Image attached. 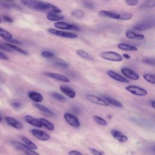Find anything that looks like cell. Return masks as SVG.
I'll return each instance as SVG.
<instances>
[{"instance_id": "53", "label": "cell", "mask_w": 155, "mask_h": 155, "mask_svg": "<svg viewBox=\"0 0 155 155\" xmlns=\"http://www.w3.org/2000/svg\"><path fill=\"white\" fill-rule=\"evenodd\" d=\"M6 1H9V0H6Z\"/></svg>"}, {"instance_id": "35", "label": "cell", "mask_w": 155, "mask_h": 155, "mask_svg": "<svg viewBox=\"0 0 155 155\" xmlns=\"http://www.w3.org/2000/svg\"><path fill=\"white\" fill-rule=\"evenodd\" d=\"M142 8H151L155 7V0H146L142 4Z\"/></svg>"}, {"instance_id": "1", "label": "cell", "mask_w": 155, "mask_h": 155, "mask_svg": "<svg viewBox=\"0 0 155 155\" xmlns=\"http://www.w3.org/2000/svg\"><path fill=\"white\" fill-rule=\"evenodd\" d=\"M20 1L27 7L36 11L55 13H60L61 12V10L56 6L41 0H20Z\"/></svg>"}, {"instance_id": "19", "label": "cell", "mask_w": 155, "mask_h": 155, "mask_svg": "<svg viewBox=\"0 0 155 155\" xmlns=\"http://www.w3.org/2000/svg\"><path fill=\"white\" fill-rule=\"evenodd\" d=\"M59 89L64 94H65L71 99H74L76 96V93L75 91L69 87H67L65 85H61L60 86Z\"/></svg>"}, {"instance_id": "40", "label": "cell", "mask_w": 155, "mask_h": 155, "mask_svg": "<svg viewBox=\"0 0 155 155\" xmlns=\"http://www.w3.org/2000/svg\"><path fill=\"white\" fill-rule=\"evenodd\" d=\"M125 3L130 6H135L139 2V0H125Z\"/></svg>"}, {"instance_id": "8", "label": "cell", "mask_w": 155, "mask_h": 155, "mask_svg": "<svg viewBox=\"0 0 155 155\" xmlns=\"http://www.w3.org/2000/svg\"><path fill=\"white\" fill-rule=\"evenodd\" d=\"M85 97L88 101L91 102V103H93V104H95L97 105H102V106H104V107H108L109 105L108 102L104 99L98 97L97 96H95L94 94H86Z\"/></svg>"}, {"instance_id": "5", "label": "cell", "mask_w": 155, "mask_h": 155, "mask_svg": "<svg viewBox=\"0 0 155 155\" xmlns=\"http://www.w3.org/2000/svg\"><path fill=\"white\" fill-rule=\"evenodd\" d=\"M11 143L12 144V145L17 150L23 152L24 153H25V154H28V155H36V154H39L38 153L36 152L33 150H32V149L30 148L29 147H28L25 144L22 143L18 141H12L11 142Z\"/></svg>"}, {"instance_id": "48", "label": "cell", "mask_w": 155, "mask_h": 155, "mask_svg": "<svg viewBox=\"0 0 155 155\" xmlns=\"http://www.w3.org/2000/svg\"><path fill=\"white\" fill-rule=\"evenodd\" d=\"M151 105L153 108L155 109V101H151Z\"/></svg>"}, {"instance_id": "10", "label": "cell", "mask_w": 155, "mask_h": 155, "mask_svg": "<svg viewBox=\"0 0 155 155\" xmlns=\"http://www.w3.org/2000/svg\"><path fill=\"white\" fill-rule=\"evenodd\" d=\"M125 90L131 93L139 96H143L147 94V91L140 87L136 85H128L125 87Z\"/></svg>"}, {"instance_id": "18", "label": "cell", "mask_w": 155, "mask_h": 155, "mask_svg": "<svg viewBox=\"0 0 155 155\" xmlns=\"http://www.w3.org/2000/svg\"><path fill=\"white\" fill-rule=\"evenodd\" d=\"M27 95L30 99L36 103L42 102L44 99L43 96L41 93L34 91H29L27 93Z\"/></svg>"}, {"instance_id": "3", "label": "cell", "mask_w": 155, "mask_h": 155, "mask_svg": "<svg viewBox=\"0 0 155 155\" xmlns=\"http://www.w3.org/2000/svg\"><path fill=\"white\" fill-rule=\"evenodd\" d=\"M154 27H155V17L149 16L134 24L133 28L138 31H144Z\"/></svg>"}, {"instance_id": "33", "label": "cell", "mask_w": 155, "mask_h": 155, "mask_svg": "<svg viewBox=\"0 0 155 155\" xmlns=\"http://www.w3.org/2000/svg\"><path fill=\"white\" fill-rule=\"evenodd\" d=\"M143 78L147 82L152 84H155V74L145 73L143 74Z\"/></svg>"}, {"instance_id": "43", "label": "cell", "mask_w": 155, "mask_h": 155, "mask_svg": "<svg viewBox=\"0 0 155 155\" xmlns=\"http://www.w3.org/2000/svg\"><path fill=\"white\" fill-rule=\"evenodd\" d=\"M69 155H82V153L77 150H71L68 153Z\"/></svg>"}, {"instance_id": "37", "label": "cell", "mask_w": 155, "mask_h": 155, "mask_svg": "<svg viewBox=\"0 0 155 155\" xmlns=\"http://www.w3.org/2000/svg\"><path fill=\"white\" fill-rule=\"evenodd\" d=\"M41 56L45 58L51 59L54 57V54L50 51H43L41 52Z\"/></svg>"}, {"instance_id": "12", "label": "cell", "mask_w": 155, "mask_h": 155, "mask_svg": "<svg viewBox=\"0 0 155 155\" xmlns=\"http://www.w3.org/2000/svg\"><path fill=\"white\" fill-rule=\"evenodd\" d=\"M121 72L126 77L131 80H138L139 79V76L133 70L128 68H122Z\"/></svg>"}, {"instance_id": "39", "label": "cell", "mask_w": 155, "mask_h": 155, "mask_svg": "<svg viewBox=\"0 0 155 155\" xmlns=\"http://www.w3.org/2000/svg\"><path fill=\"white\" fill-rule=\"evenodd\" d=\"M89 151L92 154H94V155H102V154H104V153L99 151V150H97L95 148H89Z\"/></svg>"}, {"instance_id": "49", "label": "cell", "mask_w": 155, "mask_h": 155, "mask_svg": "<svg viewBox=\"0 0 155 155\" xmlns=\"http://www.w3.org/2000/svg\"><path fill=\"white\" fill-rule=\"evenodd\" d=\"M2 116H1V114H0V122H2Z\"/></svg>"}, {"instance_id": "46", "label": "cell", "mask_w": 155, "mask_h": 155, "mask_svg": "<svg viewBox=\"0 0 155 155\" xmlns=\"http://www.w3.org/2000/svg\"><path fill=\"white\" fill-rule=\"evenodd\" d=\"M2 17H3L4 20V21H6V22H7L12 23V22H13V19H12L10 17H9V16H8L4 15Z\"/></svg>"}, {"instance_id": "23", "label": "cell", "mask_w": 155, "mask_h": 155, "mask_svg": "<svg viewBox=\"0 0 155 155\" xmlns=\"http://www.w3.org/2000/svg\"><path fill=\"white\" fill-rule=\"evenodd\" d=\"M33 105L35 106V107H36L37 109H38L39 110H40L41 111H42V113L50 115V116H54V113H53L52 111H51L49 108H48L47 107H46L45 106L39 104H34Z\"/></svg>"}, {"instance_id": "47", "label": "cell", "mask_w": 155, "mask_h": 155, "mask_svg": "<svg viewBox=\"0 0 155 155\" xmlns=\"http://www.w3.org/2000/svg\"><path fill=\"white\" fill-rule=\"evenodd\" d=\"M122 56H123L124 58L127 59H130L131 58V56H130L129 54H127V53H124V54H122Z\"/></svg>"}, {"instance_id": "20", "label": "cell", "mask_w": 155, "mask_h": 155, "mask_svg": "<svg viewBox=\"0 0 155 155\" xmlns=\"http://www.w3.org/2000/svg\"><path fill=\"white\" fill-rule=\"evenodd\" d=\"M50 62L53 64L54 65L62 67V68H68V64L65 61H64L62 59L57 58H52L50 59Z\"/></svg>"}, {"instance_id": "30", "label": "cell", "mask_w": 155, "mask_h": 155, "mask_svg": "<svg viewBox=\"0 0 155 155\" xmlns=\"http://www.w3.org/2000/svg\"><path fill=\"white\" fill-rule=\"evenodd\" d=\"M50 95L53 99H54L55 100L58 101L59 102H65V100H66V99H65V97L64 95H62V94H61L59 93H58L56 91L51 92L50 93Z\"/></svg>"}, {"instance_id": "17", "label": "cell", "mask_w": 155, "mask_h": 155, "mask_svg": "<svg viewBox=\"0 0 155 155\" xmlns=\"http://www.w3.org/2000/svg\"><path fill=\"white\" fill-rule=\"evenodd\" d=\"M24 119L27 123H28L29 124L31 125L33 127H36L38 128H41L43 127L39 119L35 118L31 115H25L24 116Z\"/></svg>"}, {"instance_id": "2", "label": "cell", "mask_w": 155, "mask_h": 155, "mask_svg": "<svg viewBox=\"0 0 155 155\" xmlns=\"http://www.w3.org/2000/svg\"><path fill=\"white\" fill-rule=\"evenodd\" d=\"M99 15L102 17L108 18L119 20H129L132 18L133 14L129 12H116L109 10H101L99 12Z\"/></svg>"}, {"instance_id": "42", "label": "cell", "mask_w": 155, "mask_h": 155, "mask_svg": "<svg viewBox=\"0 0 155 155\" xmlns=\"http://www.w3.org/2000/svg\"><path fill=\"white\" fill-rule=\"evenodd\" d=\"M0 49L2 50H4L5 51H12V50L11 48H10L8 47L5 46L4 44H2L1 43H0Z\"/></svg>"}, {"instance_id": "38", "label": "cell", "mask_w": 155, "mask_h": 155, "mask_svg": "<svg viewBox=\"0 0 155 155\" xmlns=\"http://www.w3.org/2000/svg\"><path fill=\"white\" fill-rule=\"evenodd\" d=\"M83 5L85 7H86L88 9H93L94 8V4L92 2H91L90 1H85L83 2Z\"/></svg>"}, {"instance_id": "13", "label": "cell", "mask_w": 155, "mask_h": 155, "mask_svg": "<svg viewBox=\"0 0 155 155\" xmlns=\"http://www.w3.org/2000/svg\"><path fill=\"white\" fill-rule=\"evenodd\" d=\"M44 74L49 78L58 80L59 81H62L64 82H70V79L63 74L53 73V72H44Z\"/></svg>"}, {"instance_id": "9", "label": "cell", "mask_w": 155, "mask_h": 155, "mask_svg": "<svg viewBox=\"0 0 155 155\" xmlns=\"http://www.w3.org/2000/svg\"><path fill=\"white\" fill-rule=\"evenodd\" d=\"M54 26L58 29L67 30H75L79 31V27L74 24H70L62 21H57L54 24Z\"/></svg>"}, {"instance_id": "15", "label": "cell", "mask_w": 155, "mask_h": 155, "mask_svg": "<svg viewBox=\"0 0 155 155\" xmlns=\"http://www.w3.org/2000/svg\"><path fill=\"white\" fill-rule=\"evenodd\" d=\"M111 134L115 139H116L117 140H118L119 142H121V143L126 142L128 139L127 136H125V134H124L122 133H121L120 131L117 130H112L111 131Z\"/></svg>"}, {"instance_id": "22", "label": "cell", "mask_w": 155, "mask_h": 155, "mask_svg": "<svg viewBox=\"0 0 155 155\" xmlns=\"http://www.w3.org/2000/svg\"><path fill=\"white\" fill-rule=\"evenodd\" d=\"M3 44H4L5 46H7V47H8V48H11L12 50H15V51H17V52H18V53H21V54H24V55H28V53H27L26 51H25L24 50H23V49H22V48L18 47V46L14 45L13 44L8 43V42H4V43H3Z\"/></svg>"}, {"instance_id": "32", "label": "cell", "mask_w": 155, "mask_h": 155, "mask_svg": "<svg viewBox=\"0 0 155 155\" xmlns=\"http://www.w3.org/2000/svg\"><path fill=\"white\" fill-rule=\"evenodd\" d=\"M0 36L5 40L10 39L13 38L12 35L8 31L0 27Z\"/></svg>"}, {"instance_id": "6", "label": "cell", "mask_w": 155, "mask_h": 155, "mask_svg": "<svg viewBox=\"0 0 155 155\" xmlns=\"http://www.w3.org/2000/svg\"><path fill=\"white\" fill-rule=\"evenodd\" d=\"M47 31L53 35H56L58 36H61L62 38H70V39H74V38H77L78 35L75 33H70V32H67V31H64L62 30H56L54 28H48L47 30Z\"/></svg>"}, {"instance_id": "51", "label": "cell", "mask_w": 155, "mask_h": 155, "mask_svg": "<svg viewBox=\"0 0 155 155\" xmlns=\"http://www.w3.org/2000/svg\"><path fill=\"white\" fill-rule=\"evenodd\" d=\"M1 22V19H0V22Z\"/></svg>"}, {"instance_id": "24", "label": "cell", "mask_w": 155, "mask_h": 155, "mask_svg": "<svg viewBox=\"0 0 155 155\" xmlns=\"http://www.w3.org/2000/svg\"><path fill=\"white\" fill-rule=\"evenodd\" d=\"M117 48L120 50H124V51H137V48L133 45H130L128 44H125V43H119L117 44Z\"/></svg>"}, {"instance_id": "28", "label": "cell", "mask_w": 155, "mask_h": 155, "mask_svg": "<svg viewBox=\"0 0 155 155\" xmlns=\"http://www.w3.org/2000/svg\"><path fill=\"white\" fill-rule=\"evenodd\" d=\"M39 120L41 121L42 126H44L45 128H46L47 130L53 131L54 129V124L49 121L48 120L45 119V118H39Z\"/></svg>"}, {"instance_id": "41", "label": "cell", "mask_w": 155, "mask_h": 155, "mask_svg": "<svg viewBox=\"0 0 155 155\" xmlns=\"http://www.w3.org/2000/svg\"><path fill=\"white\" fill-rule=\"evenodd\" d=\"M11 105H12V107H13V108H15V109H19V108H20L21 107V104L20 103V102H16V101H15V102H12V103H11Z\"/></svg>"}, {"instance_id": "14", "label": "cell", "mask_w": 155, "mask_h": 155, "mask_svg": "<svg viewBox=\"0 0 155 155\" xmlns=\"http://www.w3.org/2000/svg\"><path fill=\"white\" fill-rule=\"evenodd\" d=\"M5 120L8 125H10L16 129L20 130L23 128V125H22V123L13 117H12L10 116H6L5 117Z\"/></svg>"}, {"instance_id": "36", "label": "cell", "mask_w": 155, "mask_h": 155, "mask_svg": "<svg viewBox=\"0 0 155 155\" xmlns=\"http://www.w3.org/2000/svg\"><path fill=\"white\" fill-rule=\"evenodd\" d=\"M142 62L143 64L155 67V58H143L142 59Z\"/></svg>"}, {"instance_id": "16", "label": "cell", "mask_w": 155, "mask_h": 155, "mask_svg": "<svg viewBox=\"0 0 155 155\" xmlns=\"http://www.w3.org/2000/svg\"><path fill=\"white\" fill-rule=\"evenodd\" d=\"M107 74L113 79L116 81H118V82H122V83H128V80L122 76L121 75L119 74L118 73H117L116 72L114 71L113 70H108L107 71Z\"/></svg>"}, {"instance_id": "4", "label": "cell", "mask_w": 155, "mask_h": 155, "mask_svg": "<svg viewBox=\"0 0 155 155\" xmlns=\"http://www.w3.org/2000/svg\"><path fill=\"white\" fill-rule=\"evenodd\" d=\"M100 56L105 60L113 62H120L123 60L122 56L116 52L112 51L102 52L100 54Z\"/></svg>"}, {"instance_id": "44", "label": "cell", "mask_w": 155, "mask_h": 155, "mask_svg": "<svg viewBox=\"0 0 155 155\" xmlns=\"http://www.w3.org/2000/svg\"><path fill=\"white\" fill-rule=\"evenodd\" d=\"M7 42H9L12 44H21V42L20 41H19L18 40H16L15 39H8V40H6Z\"/></svg>"}, {"instance_id": "45", "label": "cell", "mask_w": 155, "mask_h": 155, "mask_svg": "<svg viewBox=\"0 0 155 155\" xmlns=\"http://www.w3.org/2000/svg\"><path fill=\"white\" fill-rule=\"evenodd\" d=\"M0 59H2V60L7 61V60H8V57L7 55H5L4 53H3L2 51H0Z\"/></svg>"}, {"instance_id": "52", "label": "cell", "mask_w": 155, "mask_h": 155, "mask_svg": "<svg viewBox=\"0 0 155 155\" xmlns=\"http://www.w3.org/2000/svg\"><path fill=\"white\" fill-rule=\"evenodd\" d=\"M106 1H110V0H106Z\"/></svg>"}, {"instance_id": "29", "label": "cell", "mask_w": 155, "mask_h": 155, "mask_svg": "<svg viewBox=\"0 0 155 155\" xmlns=\"http://www.w3.org/2000/svg\"><path fill=\"white\" fill-rule=\"evenodd\" d=\"M102 98L104 99L108 102V104H110L113 106H114V107H118V108H121L122 107V105L120 102H119L118 101L115 100L113 98H111L108 96H103Z\"/></svg>"}, {"instance_id": "50", "label": "cell", "mask_w": 155, "mask_h": 155, "mask_svg": "<svg viewBox=\"0 0 155 155\" xmlns=\"http://www.w3.org/2000/svg\"><path fill=\"white\" fill-rule=\"evenodd\" d=\"M152 150H153V151H154V152H155V146H154V147H153L152 148Z\"/></svg>"}, {"instance_id": "26", "label": "cell", "mask_w": 155, "mask_h": 155, "mask_svg": "<svg viewBox=\"0 0 155 155\" xmlns=\"http://www.w3.org/2000/svg\"><path fill=\"white\" fill-rule=\"evenodd\" d=\"M47 18L51 21H59L64 19V16L58 15V13H48L47 15Z\"/></svg>"}, {"instance_id": "25", "label": "cell", "mask_w": 155, "mask_h": 155, "mask_svg": "<svg viewBox=\"0 0 155 155\" xmlns=\"http://www.w3.org/2000/svg\"><path fill=\"white\" fill-rule=\"evenodd\" d=\"M21 139H22V140L23 141L24 144H25L30 148H31L32 150H34L38 149V146L34 142H33L30 139H28V137H27L25 136H21Z\"/></svg>"}, {"instance_id": "7", "label": "cell", "mask_w": 155, "mask_h": 155, "mask_svg": "<svg viewBox=\"0 0 155 155\" xmlns=\"http://www.w3.org/2000/svg\"><path fill=\"white\" fill-rule=\"evenodd\" d=\"M64 117L65 120V121L71 127H74V128H79L81 126V123L79 120V119H78V117L70 113H65L64 114Z\"/></svg>"}, {"instance_id": "11", "label": "cell", "mask_w": 155, "mask_h": 155, "mask_svg": "<svg viewBox=\"0 0 155 155\" xmlns=\"http://www.w3.org/2000/svg\"><path fill=\"white\" fill-rule=\"evenodd\" d=\"M30 132L36 138H37L39 140L42 141H47L50 139V134L46 131L38 129H31L30 130Z\"/></svg>"}, {"instance_id": "27", "label": "cell", "mask_w": 155, "mask_h": 155, "mask_svg": "<svg viewBox=\"0 0 155 155\" xmlns=\"http://www.w3.org/2000/svg\"><path fill=\"white\" fill-rule=\"evenodd\" d=\"M76 54L80 56L81 58L88 60V61H93L94 58L90 54H88L87 51L81 50V49H78L76 50Z\"/></svg>"}, {"instance_id": "31", "label": "cell", "mask_w": 155, "mask_h": 155, "mask_svg": "<svg viewBox=\"0 0 155 155\" xmlns=\"http://www.w3.org/2000/svg\"><path fill=\"white\" fill-rule=\"evenodd\" d=\"M93 120H94V122L96 123H97L98 125H99L101 126H104V127L107 125V121L104 119L102 118L101 117L97 116V115H94L93 116Z\"/></svg>"}, {"instance_id": "34", "label": "cell", "mask_w": 155, "mask_h": 155, "mask_svg": "<svg viewBox=\"0 0 155 155\" xmlns=\"http://www.w3.org/2000/svg\"><path fill=\"white\" fill-rule=\"evenodd\" d=\"M71 15L77 19H81L84 16V13L81 10L76 9L71 12Z\"/></svg>"}, {"instance_id": "21", "label": "cell", "mask_w": 155, "mask_h": 155, "mask_svg": "<svg viewBox=\"0 0 155 155\" xmlns=\"http://www.w3.org/2000/svg\"><path fill=\"white\" fill-rule=\"evenodd\" d=\"M126 36L129 39H137V40H143L145 39V36L141 34H137L134 31L128 30L125 33Z\"/></svg>"}]
</instances>
